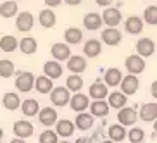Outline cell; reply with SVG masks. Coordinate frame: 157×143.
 I'll use <instances>...</instances> for the list:
<instances>
[{
    "instance_id": "cell-1",
    "label": "cell",
    "mask_w": 157,
    "mask_h": 143,
    "mask_svg": "<svg viewBox=\"0 0 157 143\" xmlns=\"http://www.w3.org/2000/svg\"><path fill=\"white\" fill-rule=\"evenodd\" d=\"M16 88L21 93H29L35 88V74L29 73V71L19 73L17 78H16Z\"/></svg>"
},
{
    "instance_id": "cell-2",
    "label": "cell",
    "mask_w": 157,
    "mask_h": 143,
    "mask_svg": "<svg viewBox=\"0 0 157 143\" xmlns=\"http://www.w3.org/2000/svg\"><path fill=\"white\" fill-rule=\"evenodd\" d=\"M69 90L66 86H54L52 88V92H50V102H52V105H56V107H64L69 103Z\"/></svg>"
},
{
    "instance_id": "cell-3",
    "label": "cell",
    "mask_w": 157,
    "mask_h": 143,
    "mask_svg": "<svg viewBox=\"0 0 157 143\" xmlns=\"http://www.w3.org/2000/svg\"><path fill=\"white\" fill-rule=\"evenodd\" d=\"M102 21L107 28H116L119 26L121 21H123V14H121L119 9H114V7H105V10L102 12Z\"/></svg>"
},
{
    "instance_id": "cell-4",
    "label": "cell",
    "mask_w": 157,
    "mask_h": 143,
    "mask_svg": "<svg viewBox=\"0 0 157 143\" xmlns=\"http://www.w3.org/2000/svg\"><path fill=\"white\" fill-rule=\"evenodd\" d=\"M119 86H121V92L124 93L126 97L135 95V93L138 92V88H140L138 76H135V74H128V76H124V78L121 79Z\"/></svg>"
},
{
    "instance_id": "cell-5",
    "label": "cell",
    "mask_w": 157,
    "mask_h": 143,
    "mask_svg": "<svg viewBox=\"0 0 157 143\" xmlns=\"http://www.w3.org/2000/svg\"><path fill=\"white\" fill-rule=\"evenodd\" d=\"M69 107H71V111H74L76 114L85 112L88 107H90V97H88V95H85V93L76 92L73 97L69 98Z\"/></svg>"
},
{
    "instance_id": "cell-6",
    "label": "cell",
    "mask_w": 157,
    "mask_h": 143,
    "mask_svg": "<svg viewBox=\"0 0 157 143\" xmlns=\"http://www.w3.org/2000/svg\"><path fill=\"white\" fill-rule=\"evenodd\" d=\"M124 66H126V69H128L129 74L138 76V74H142L143 71H145V59L140 57L138 54H136V55H128Z\"/></svg>"
},
{
    "instance_id": "cell-7",
    "label": "cell",
    "mask_w": 157,
    "mask_h": 143,
    "mask_svg": "<svg viewBox=\"0 0 157 143\" xmlns=\"http://www.w3.org/2000/svg\"><path fill=\"white\" fill-rule=\"evenodd\" d=\"M33 26H35V17H33L31 12L24 10V12H19V14L16 16V28H17L21 33L31 31Z\"/></svg>"
},
{
    "instance_id": "cell-8",
    "label": "cell",
    "mask_w": 157,
    "mask_h": 143,
    "mask_svg": "<svg viewBox=\"0 0 157 143\" xmlns=\"http://www.w3.org/2000/svg\"><path fill=\"white\" fill-rule=\"evenodd\" d=\"M136 119H138V114H136V111H135L133 107H123V109H119V112H117V122L119 124H123L126 128V126H131L136 122Z\"/></svg>"
},
{
    "instance_id": "cell-9",
    "label": "cell",
    "mask_w": 157,
    "mask_h": 143,
    "mask_svg": "<svg viewBox=\"0 0 157 143\" xmlns=\"http://www.w3.org/2000/svg\"><path fill=\"white\" fill-rule=\"evenodd\" d=\"M100 38H102V42L105 43V45L116 47V45H119L121 40H123V33H121L117 28H105L104 31H102Z\"/></svg>"
},
{
    "instance_id": "cell-10",
    "label": "cell",
    "mask_w": 157,
    "mask_h": 143,
    "mask_svg": "<svg viewBox=\"0 0 157 143\" xmlns=\"http://www.w3.org/2000/svg\"><path fill=\"white\" fill-rule=\"evenodd\" d=\"M12 131H14V134L17 136V138H29L33 133H35V128H33V124L29 122V121L26 119H21V121H16L14 122V128H12Z\"/></svg>"
},
{
    "instance_id": "cell-11",
    "label": "cell",
    "mask_w": 157,
    "mask_h": 143,
    "mask_svg": "<svg viewBox=\"0 0 157 143\" xmlns=\"http://www.w3.org/2000/svg\"><path fill=\"white\" fill-rule=\"evenodd\" d=\"M38 121H40V124L50 128V126H54L57 121H59L57 119V111L52 109V107H43V109H40V112H38Z\"/></svg>"
},
{
    "instance_id": "cell-12",
    "label": "cell",
    "mask_w": 157,
    "mask_h": 143,
    "mask_svg": "<svg viewBox=\"0 0 157 143\" xmlns=\"http://www.w3.org/2000/svg\"><path fill=\"white\" fill-rule=\"evenodd\" d=\"M135 48H136V54L140 57H150L155 52V42L150 40V38H140L135 45Z\"/></svg>"
},
{
    "instance_id": "cell-13",
    "label": "cell",
    "mask_w": 157,
    "mask_h": 143,
    "mask_svg": "<svg viewBox=\"0 0 157 143\" xmlns=\"http://www.w3.org/2000/svg\"><path fill=\"white\" fill-rule=\"evenodd\" d=\"M62 73H64V69H62L60 62H57V60H47L45 64H43V74H45L47 78H50L52 81L59 79L62 76Z\"/></svg>"
},
{
    "instance_id": "cell-14",
    "label": "cell",
    "mask_w": 157,
    "mask_h": 143,
    "mask_svg": "<svg viewBox=\"0 0 157 143\" xmlns=\"http://www.w3.org/2000/svg\"><path fill=\"white\" fill-rule=\"evenodd\" d=\"M50 54L54 57V60L60 62V60H67L73 54H71V48L67 43H54L50 48Z\"/></svg>"
},
{
    "instance_id": "cell-15",
    "label": "cell",
    "mask_w": 157,
    "mask_h": 143,
    "mask_svg": "<svg viewBox=\"0 0 157 143\" xmlns=\"http://www.w3.org/2000/svg\"><path fill=\"white\" fill-rule=\"evenodd\" d=\"M67 69L73 74H83L86 71V59L81 55H71L67 59Z\"/></svg>"
},
{
    "instance_id": "cell-16",
    "label": "cell",
    "mask_w": 157,
    "mask_h": 143,
    "mask_svg": "<svg viewBox=\"0 0 157 143\" xmlns=\"http://www.w3.org/2000/svg\"><path fill=\"white\" fill-rule=\"evenodd\" d=\"M74 129H76V126H74L73 121L69 119H60L56 122V133L57 136H62V138H69V136H73Z\"/></svg>"
},
{
    "instance_id": "cell-17",
    "label": "cell",
    "mask_w": 157,
    "mask_h": 143,
    "mask_svg": "<svg viewBox=\"0 0 157 143\" xmlns=\"http://www.w3.org/2000/svg\"><path fill=\"white\" fill-rule=\"evenodd\" d=\"M143 19L138 17V16H129L124 21V29L129 35H140L143 31Z\"/></svg>"
},
{
    "instance_id": "cell-18",
    "label": "cell",
    "mask_w": 157,
    "mask_h": 143,
    "mask_svg": "<svg viewBox=\"0 0 157 143\" xmlns=\"http://www.w3.org/2000/svg\"><path fill=\"white\" fill-rule=\"evenodd\" d=\"M21 112L24 117H35L40 112V103L35 98H26L21 102Z\"/></svg>"
},
{
    "instance_id": "cell-19",
    "label": "cell",
    "mask_w": 157,
    "mask_h": 143,
    "mask_svg": "<svg viewBox=\"0 0 157 143\" xmlns=\"http://www.w3.org/2000/svg\"><path fill=\"white\" fill-rule=\"evenodd\" d=\"M138 115H140V119L145 121V122H154L157 119V103H152V102L143 103Z\"/></svg>"
},
{
    "instance_id": "cell-20",
    "label": "cell",
    "mask_w": 157,
    "mask_h": 143,
    "mask_svg": "<svg viewBox=\"0 0 157 143\" xmlns=\"http://www.w3.org/2000/svg\"><path fill=\"white\" fill-rule=\"evenodd\" d=\"M107 95H109L107 85L105 83H100V81H95V83L90 86V90H88V97L93 98V100H104Z\"/></svg>"
},
{
    "instance_id": "cell-21",
    "label": "cell",
    "mask_w": 157,
    "mask_h": 143,
    "mask_svg": "<svg viewBox=\"0 0 157 143\" xmlns=\"http://www.w3.org/2000/svg\"><path fill=\"white\" fill-rule=\"evenodd\" d=\"M38 23H40L42 28L50 29V28L56 26L57 17H56V14H54L50 9H43V10H40V14H38Z\"/></svg>"
},
{
    "instance_id": "cell-22",
    "label": "cell",
    "mask_w": 157,
    "mask_h": 143,
    "mask_svg": "<svg viewBox=\"0 0 157 143\" xmlns=\"http://www.w3.org/2000/svg\"><path fill=\"white\" fill-rule=\"evenodd\" d=\"M88 109H90V114L93 117H105L109 114V109L111 107H109V103L105 100H93Z\"/></svg>"
},
{
    "instance_id": "cell-23",
    "label": "cell",
    "mask_w": 157,
    "mask_h": 143,
    "mask_svg": "<svg viewBox=\"0 0 157 143\" xmlns=\"http://www.w3.org/2000/svg\"><path fill=\"white\" fill-rule=\"evenodd\" d=\"M121 79H123V73L117 67H109L104 74V83L107 86H119Z\"/></svg>"
},
{
    "instance_id": "cell-24",
    "label": "cell",
    "mask_w": 157,
    "mask_h": 143,
    "mask_svg": "<svg viewBox=\"0 0 157 143\" xmlns=\"http://www.w3.org/2000/svg\"><path fill=\"white\" fill-rule=\"evenodd\" d=\"M83 24L85 28L90 29V31H95V29H100L104 21H102V16L97 14V12H88L83 17Z\"/></svg>"
},
{
    "instance_id": "cell-25",
    "label": "cell",
    "mask_w": 157,
    "mask_h": 143,
    "mask_svg": "<svg viewBox=\"0 0 157 143\" xmlns=\"http://www.w3.org/2000/svg\"><path fill=\"white\" fill-rule=\"evenodd\" d=\"M2 105H4L7 111H17L19 107H21V97L14 92L5 93L4 97H2Z\"/></svg>"
},
{
    "instance_id": "cell-26",
    "label": "cell",
    "mask_w": 157,
    "mask_h": 143,
    "mask_svg": "<svg viewBox=\"0 0 157 143\" xmlns=\"http://www.w3.org/2000/svg\"><path fill=\"white\" fill-rule=\"evenodd\" d=\"M74 126L81 131H88V129H92L93 126V115L88 114V112H79L76 115V119H74Z\"/></svg>"
},
{
    "instance_id": "cell-27",
    "label": "cell",
    "mask_w": 157,
    "mask_h": 143,
    "mask_svg": "<svg viewBox=\"0 0 157 143\" xmlns=\"http://www.w3.org/2000/svg\"><path fill=\"white\" fill-rule=\"evenodd\" d=\"M107 134H109V140L119 143V141H123V140L126 138L128 131H126V128L123 124H111L109 129H107Z\"/></svg>"
},
{
    "instance_id": "cell-28",
    "label": "cell",
    "mask_w": 157,
    "mask_h": 143,
    "mask_svg": "<svg viewBox=\"0 0 157 143\" xmlns=\"http://www.w3.org/2000/svg\"><path fill=\"white\" fill-rule=\"evenodd\" d=\"M52 88H54V81L50 78H47L45 74L43 76H38L35 78V90L38 93H42V95H47V93L52 92Z\"/></svg>"
},
{
    "instance_id": "cell-29",
    "label": "cell",
    "mask_w": 157,
    "mask_h": 143,
    "mask_svg": "<svg viewBox=\"0 0 157 143\" xmlns=\"http://www.w3.org/2000/svg\"><path fill=\"white\" fill-rule=\"evenodd\" d=\"M19 50L23 52L24 55H33L38 50V43L33 36H24L23 40H19Z\"/></svg>"
},
{
    "instance_id": "cell-30",
    "label": "cell",
    "mask_w": 157,
    "mask_h": 143,
    "mask_svg": "<svg viewBox=\"0 0 157 143\" xmlns=\"http://www.w3.org/2000/svg\"><path fill=\"white\" fill-rule=\"evenodd\" d=\"M83 52L86 57H98L102 52V42L95 40V38H90L88 42H85L83 45Z\"/></svg>"
},
{
    "instance_id": "cell-31",
    "label": "cell",
    "mask_w": 157,
    "mask_h": 143,
    "mask_svg": "<svg viewBox=\"0 0 157 143\" xmlns=\"http://www.w3.org/2000/svg\"><path fill=\"white\" fill-rule=\"evenodd\" d=\"M17 47H19V40L16 36H12V35H4L0 38V50L5 52V54L14 52Z\"/></svg>"
},
{
    "instance_id": "cell-32",
    "label": "cell",
    "mask_w": 157,
    "mask_h": 143,
    "mask_svg": "<svg viewBox=\"0 0 157 143\" xmlns=\"http://www.w3.org/2000/svg\"><path fill=\"white\" fill-rule=\"evenodd\" d=\"M107 98H109L107 103L112 109H123L126 105V102H128V97L123 92H112L111 95H107Z\"/></svg>"
},
{
    "instance_id": "cell-33",
    "label": "cell",
    "mask_w": 157,
    "mask_h": 143,
    "mask_svg": "<svg viewBox=\"0 0 157 143\" xmlns=\"http://www.w3.org/2000/svg\"><path fill=\"white\" fill-rule=\"evenodd\" d=\"M64 40L67 42V45H78V43L83 40V31L79 28L71 26V28H67L64 31Z\"/></svg>"
},
{
    "instance_id": "cell-34",
    "label": "cell",
    "mask_w": 157,
    "mask_h": 143,
    "mask_svg": "<svg viewBox=\"0 0 157 143\" xmlns=\"http://www.w3.org/2000/svg\"><path fill=\"white\" fill-rule=\"evenodd\" d=\"M0 16L4 19H10L17 16V2H12V0H5L4 4L0 5Z\"/></svg>"
},
{
    "instance_id": "cell-35",
    "label": "cell",
    "mask_w": 157,
    "mask_h": 143,
    "mask_svg": "<svg viewBox=\"0 0 157 143\" xmlns=\"http://www.w3.org/2000/svg\"><path fill=\"white\" fill-rule=\"evenodd\" d=\"M66 88L69 92H74V93L79 92L83 88V78L79 74H71V76H67V79H66Z\"/></svg>"
},
{
    "instance_id": "cell-36",
    "label": "cell",
    "mask_w": 157,
    "mask_h": 143,
    "mask_svg": "<svg viewBox=\"0 0 157 143\" xmlns=\"http://www.w3.org/2000/svg\"><path fill=\"white\" fill-rule=\"evenodd\" d=\"M143 23L150 24V26H157V5H148L143 10Z\"/></svg>"
},
{
    "instance_id": "cell-37",
    "label": "cell",
    "mask_w": 157,
    "mask_h": 143,
    "mask_svg": "<svg viewBox=\"0 0 157 143\" xmlns=\"http://www.w3.org/2000/svg\"><path fill=\"white\" fill-rule=\"evenodd\" d=\"M14 74V62L9 59H0V78L9 79Z\"/></svg>"
},
{
    "instance_id": "cell-38",
    "label": "cell",
    "mask_w": 157,
    "mask_h": 143,
    "mask_svg": "<svg viewBox=\"0 0 157 143\" xmlns=\"http://www.w3.org/2000/svg\"><path fill=\"white\" fill-rule=\"evenodd\" d=\"M126 138L131 143H142L145 140V131L142 128H131L128 131V134H126Z\"/></svg>"
},
{
    "instance_id": "cell-39",
    "label": "cell",
    "mask_w": 157,
    "mask_h": 143,
    "mask_svg": "<svg viewBox=\"0 0 157 143\" xmlns=\"http://www.w3.org/2000/svg\"><path fill=\"white\" fill-rule=\"evenodd\" d=\"M38 143H59V136H57L56 131L45 129V131L38 136Z\"/></svg>"
},
{
    "instance_id": "cell-40",
    "label": "cell",
    "mask_w": 157,
    "mask_h": 143,
    "mask_svg": "<svg viewBox=\"0 0 157 143\" xmlns=\"http://www.w3.org/2000/svg\"><path fill=\"white\" fill-rule=\"evenodd\" d=\"M43 2H45L48 7H59V5L64 2V0H43Z\"/></svg>"
},
{
    "instance_id": "cell-41",
    "label": "cell",
    "mask_w": 157,
    "mask_h": 143,
    "mask_svg": "<svg viewBox=\"0 0 157 143\" xmlns=\"http://www.w3.org/2000/svg\"><path fill=\"white\" fill-rule=\"evenodd\" d=\"M95 2H97L98 5H102V7H111L114 0H95Z\"/></svg>"
},
{
    "instance_id": "cell-42",
    "label": "cell",
    "mask_w": 157,
    "mask_h": 143,
    "mask_svg": "<svg viewBox=\"0 0 157 143\" xmlns=\"http://www.w3.org/2000/svg\"><path fill=\"white\" fill-rule=\"evenodd\" d=\"M150 93H152V97L157 100V81L152 83V86H150Z\"/></svg>"
},
{
    "instance_id": "cell-43",
    "label": "cell",
    "mask_w": 157,
    "mask_h": 143,
    "mask_svg": "<svg viewBox=\"0 0 157 143\" xmlns=\"http://www.w3.org/2000/svg\"><path fill=\"white\" fill-rule=\"evenodd\" d=\"M64 2L67 5H79V4H81V0H64Z\"/></svg>"
},
{
    "instance_id": "cell-44",
    "label": "cell",
    "mask_w": 157,
    "mask_h": 143,
    "mask_svg": "<svg viewBox=\"0 0 157 143\" xmlns=\"http://www.w3.org/2000/svg\"><path fill=\"white\" fill-rule=\"evenodd\" d=\"M10 143H26V141H24L23 138H12V140H10Z\"/></svg>"
},
{
    "instance_id": "cell-45",
    "label": "cell",
    "mask_w": 157,
    "mask_h": 143,
    "mask_svg": "<svg viewBox=\"0 0 157 143\" xmlns=\"http://www.w3.org/2000/svg\"><path fill=\"white\" fill-rule=\"evenodd\" d=\"M76 143H90V140H88V138H78V140H76Z\"/></svg>"
},
{
    "instance_id": "cell-46",
    "label": "cell",
    "mask_w": 157,
    "mask_h": 143,
    "mask_svg": "<svg viewBox=\"0 0 157 143\" xmlns=\"http://www.w3.org/2000/svg\"><path fill=\"white\" fill-rule=\"evenodd\" d=\"M154 134H157V119L154 121Z\"/></svg>"
},
{
    "instance_id": "cell-47",
    "label": "cell",
    "mask_w": 157,
    "mask_h": 143,
    "mask_svg": "<svg viewBox=\"0 0 157 143\" xmlns=\"http://www.w3.org/2000/svg\"><path fill=\"white\" fill-rule=\"evenodd\" d=\"M2 138H4V129L0 128V141H2Z\"/></svg>"
},
{
    "instance_id": "cell-48",
    "label": "cell",
    "mask_w": 157,
    "mask_h": 143,
    "mask_svg": "<svg viewBox=\"0 0 157 143\" xmlns=\"http://www.w3.org/2000/svg\"><path fill=\"white\" fill-rule=\"evenodd\" d=\"M102 143H116V141H112V140H105V141H102Z\"/></svg>"
},
{
    "instance_id": "cell-49",
    "label": "cell",
    "mask_w": 157,
    "mask_h": 143,
    "mask_svg": "<svg viewBox=\"0 0 157 143\" xmlns=\"http://www.w3.org/2000/svg\"><path fill=\"white\" fill-rule=\"evenodd\" d=\"M59 143H69V141H66V140H64V141H59Z\"/></svg>"
},
{
    "instance_id": "cell-50",
    "label": "cell",
    "mask_w": 157,
    "mask_h": 143,
    "mask_svg": "<svg viewBox=\"0 0 157 143\" xmlns=\"http://www.w3.org/2000/svg\"><path fill=\"white\" fill-rule=\"evenodd\" d=\"M12 2H17V0H12Z\"/></svg>"
}]
</instances>
